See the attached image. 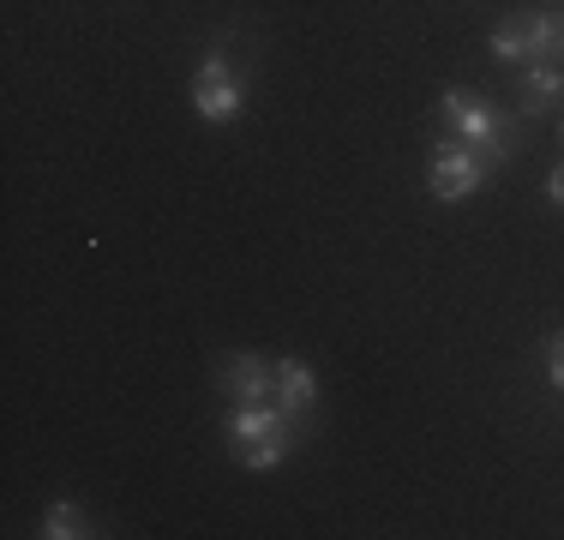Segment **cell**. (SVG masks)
I'll use <instances>...</instances> for the list:
<instances>
[{
    "mask_svg": "<svg viewBox=\"0 0 564 540\" xmlns=\"http://www.w3.org/2000/svg\"><path fill=\"white\" fill-rule=\"evenodd\" d=\"M546 205H553V210H564V162H558L553 174H546Z\"/></svg>",
    "mask_w": 564,
    "mask_h": 540,
    "instance_id": "obj_11",
    "label": "cell"
},
{
    "mask_svg": "<svg viewBox=\"0 0 564 540\" xmlns=\"http://www.w3.org/2000/svg\"><path fill=\"white\" fill-rule=\"evenodd\" d=\"M558 97H564V66H553V61L522 66V78H517V108H522V120L546 115Z\"/></svg>",
    "mask_w": 564,
    "mask_h": 540,
    "instance_id": "obj_8",
    "label": "cell"
},
{
    "mask_svg": "<svg viewBox=\"0 0 564 540\" xmlns=\"http://www.w3.org/2000/svg\"><path fill=\"white\" fill-rule=\"evenodd\" d=\"M492 61L505 66H534L553 61L564 66V12H510L492 31Z\"/></svg>",
    "mask_w": 564,
    "mask_h": 540,
    "instance_id": "obj_3",
    "label": "cell"
},
{
    "mask_svg": "<svg viewBox=\"0 0 564 540\" xmlns=\"http://www.w3.org/2000/svg\"><path fill=\"white\" fill-rule=\"evenodd\" d=\"M223 397L228 402H271L276 397V360L271 355H228L223 367Z\"/></svg>",
    "mask_w": 564,
    "mask_h": 540,
    "instance_id": "obj_7",
    "label": "cell"
},
{
    "mask_svg": "<svg viewBox=\"0 0 564 540\" xmlns=\"http://www.w3.org/2000/svg\"><path fill=\"white\" fill-rule=\"evenodd\" d=\"M228 451H235L240 468H282L294 456V444H301V426L282 421L276 402H228Z\"/></svg>",
    "mask_w": 564,
    "mask_h": 540,
    "instance_id": "obj_2",
    "label": "cell"
},
{
    "mask_svg": "<svg viewBox=\"0 0 564 540\" xmlns=\"http://www.w3.org/2000/svg\"><path fill=\"white\" fill-rule=\"evenodd\" d=\"M558 139H564V115H558Z\"/></svg>",
    "mask_w": 564,
    "mask_h": 540,
    "instance_id": "obj_12",
    "label": "cell"
},
{
    "mask_svg": "<svg viewBox=\"0 0 564 540\" xmlns=\"http://www.w3.org/2000/svg\"><path fill=\"white\" fill-rule=\"evenodd\" d=\"M492 162L480 151H468L463 139H451V132H438L433 139V162H426V193L438 198V205H463V198H475L480 186H487Z\"/></svg>",
    "mask_w": 564,
    "mask_h": 540,
    "instance_id": "obj_4",
    "label": "cell"
},
{
    "mask_svg": "<svg viewBox=\"0 0 564 540\" xmlns=\"http://www.w3.org/2000/svg\"><path fill=\"white\" fill-rule=\"evenodd\" d=\"M36 534H43V540H85V534H97V529H90L85 505H73V498H55V505L43 510V522H36Z\"/></svg>",
    "mask_w": 564,
    "mask_h": 540,
    "instance_id": "obj_9",
    "label": "cell"
},
{
    "mask_svg": "<svg viewBox=\"0 0 564 540\" xmlns=\"http://www.w3.org/2000/svg\"><path fill=\"white\" fill-rule=\"evenodd\" d=\"M276 409H282V421L289 426H313V414H318V372L306 367V360H294V355H282L276 360Z\"/></svg>",
    "mask_w": 564,
    "mask_h": 540,
    "instance_id": "obj_6",
    "label": "cell"
},
{
    "mask_svg": "<svg viewBox=\"0 0 564 540\" xmlns=\"http://www.w3.org/2000/svg\"><path fill=\"white\" fill-rule=\"evenodd\" d=\"M541 355H546V378H553V390L564 397V331L546 336V348H541Z\"/></svg>",
    "mask_w": 564,
    "mask_h": 540,
    "instance_id": "obj_10",
    "label": "cell"
},
{
    "mask_svg": "<svg viewBox=\"0 0 564 540\" xmlns=\"http://www.w3.org/2000/svg\"><path fill=\"white\" fill-rule=\"evenodd\" d=\"M438 132L463 139L468 151H480L492 169H505V162L517 156V115L492 108L487 97H475V90H463V85L438 90Z\"/></svg>",
    "mask_w": 564,
    "mask_h": 540,
    "instance_id": "obj_1",
    "label": "cell"
},
{
    "mask_svg": "<svg viewBox=\"0 0 564 540\" xmlns=\"http://www.w3.org/2000/svg\"><path fill=\"white\" fill-rule=\"evenodd\" d=\"M240 102H247V85H240V73L228 66L223 48H210L205 66L193 73V108H198V120H210V127H228V120H240Z\"/></svg>",
    "mask_w": 564,
    "mask_h": 540,
    "instance_id": "obj_5",
    "label": "cell"
}]
</instances>
